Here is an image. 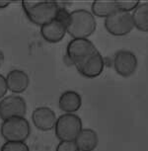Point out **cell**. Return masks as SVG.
<instances>
[{
    "mask_svg": "<svg viewBox=\"0 0 148 151\" xmlns=\"http://www.w3.org/2000/svg\"><path fill=\"white\" fill-rule=\"evenodd\" d=\"M134 27L141 32H148V2L139 3L131 13Z\"/></svg>",
    "mask_w": 148,
    "mask_h": 151,
    "instance_id": "15",
    "label": "cell"
},
{
    "mask_svg": "<svg viewBox=\"0 0 148 151\" xmlns=\"http://www.w3.org/2000/svg\"><path fill=\"white\" fill-rule=\"evenodd\" d=\"M66 33L73 39H88L96 31L97 22L90 11L77 9L69 13Z\"/></svg>",
    "mask_w": 148,
    "mask_h": 151,
    "instance_id": "1",
    "label": "cell"
},
{
    "mask_svg": "<svg viewBox=\"0 0 148 151\" xmlns=\"http://www.w3.org/2000/svg\"><path fill=\"white\" fill-rule=\"evenodd\" d=\"M0 151H30V148L25 142L6 141L0 148Z\"/></svg>",
    "mask_w": 148,
    "mask_h": 151,
    "instance_id": "17",
    "label": "cell"
},
{
    "mask_svg": "<svg viewBox=\"0 0 148 151\" xmlns=\"http://www.w3.org/2000/svg\"><path fill=\"white\" fill-rule=\"evenodd\" d=\"M11 3H12L11 1H6V0H0V9H4V8H7Z\"/></svg>",
    "mask_w": 148,
    "mask_h": 151,
    "instance_id": "21",
    "label": "cell"
},
{
    "mask_svg": "<svg viewBox=\"0 0 148 151\" xmlns=\"http://www.w3.org/2000/svg\"><path fill=\"white\" fill-rule=\"evenodd\" d=\"M59 109L65 114H74L82 106V98L76 91H64L58 100Z\"/></svg>",
    "mask_w": 148,
    "mask_h": 151,
    "instance_id": "13",
    "label": "cell"
},
{
    "mask_svg": "<svg viewBox=\"0 0 148 151\" xmlns=\"http://www.w3.org/2000/svg\"><path fill=\"white\" fill-rule=\"evenodd\" d=\"M59 7L55 1H22V8L28 19L40 27L55 20Z\"/></svg>",
    "mask_w": 148,
    "mask_h": 151,
    "instance_id": "2",
    "label": "cell"
},
{
    "mask_svg": "<svg viewBox=\"0 0 148 151\" xmlns=\"http://www.w3.org/2000/svg\"><path fill=\"white\" fill-rule=\"evenodd\" d=\"M83 129L81 119L75 114H63L57 116L55 132L60 141H74Z\"/></svg>",
    "mask_w": 148,
    "mask_h": 151,
    "instance_id": "4",
    "label": "cell"
},
{
    "mask_svg": "<svg viewBox=\"0 0 148 151\" xmlns=\"http://www.w3.org/2000/svg\"><path fill=\"white\" fill-rule=\"evenodd\" d=\"M78 72L86 78H96L105 69V59L99 52L91 55L80 64L76 65Z\"/></svg>",
    "mask_w": 148,
    "mask_h": 151,
    "instance_id": "9",
    "label": "cell"
},
{
    "mask_svg": "<svg viewBox=\"0 0 148 151\" xmlns=\"http://www.w3.org/2000/svg\"><path fill=\"white\" fill-rule=\"evenodd\" d=\"M7 91H8V88H7V83H6V77H5L3 74L0 73V100L4 98Z\"/></svg>",
    "mask_w": 148,
    "mask_h": 151,
    "instance_id": "20",
    "label": "cell"
},
{
    "mask_svg": "<svg viewBox=\"0 0 148 151\" xmlns=\"http://www.w3.org/2000/svg\"><path fill=\"white\" fill-rule=\"evenodd\" d=\"M0 133L6 141L25 142L31 134L30 122L25 116L5 119L0 127Z\"/></svg>",
    "mask_w": 148,
    "mask_h": 151,
    "instance_id": "3",
    "label": "cell"
},
{
    "mask_svg": "<svg viewBox=\"0 0 148 151\" xmlns=\"http://www.w3.org/2000/svg\"><path fill=\"white\" fill-rule=\"evenodd\" d=\"M55 151H80L75 141H59Z\"/></svg>",
    "mask_w": 148,
    "mask_h": 151,
    "instance_id": "19",
    "label": "cell"
},
{
    "mask_svg": "<svg viewBox=\"0 0 148 151\" xmlns=\"http://www.w3.org/2000/svg\"><path fill=\"white\" fill-rule=\"evenodd\" d=\"M137 58L130 50H121L114 56V68L116 72L122 77H129L137 68Z\"/></svg>",
    "mask_w": 148,
    "mask_h": 151,
    "instance_id": "8",
    "label": "cell"
},
{
    "mask_svg": "<svg viewBox=\"0 0 148 151\" xmlns=\"http://www.w3.org/2000/svg\"><path fill=\"white\" fill-rule=\"evenodd\" d=\"M5 77L8 90L15 95L26 91L30 84V78L28 74L21 69L10 70Z\"/></svg>",
    "mask_w": 148,
    "mask_h": 151,
    "instance_id": "11",
    "label": "cell"
},
{
    "mask_svg": "<svg viewBox=\"0 0 148 151\" xmlns=\"http://www.w3.org/2000/svg\"><path fill=\"white\" fill-rule=\"evenodd\" d=\"M105 28L113 36L122 37L127 35L134 28L131 13L116 10L105 19Z\"/></svg>",
    "mask_w": 148,
    "mask_h": 151,
    "instance_id": "5",
    "label": "cell"
},
{
    "mask_svg": "<svg viewBox=\"0 0 148 151\" xmlns=\"http://www.w3.org/2000/svg\"><path fill=\"white\" fill-rule=\"evenodd\" d=\"M92 14L100 18H108L118 9L116 1H94L92 2Z\"/></svg>",
    "mask_w": 148,
    "mask_h": 151,
    "instance_id": "16",
    "label": "cell"
},
{
    "mask_svg": "<svg viewBox=\"0 0 148 151\" xmlns=\"http://www.w3.org/2000/svg\"><path fill=\"white\" fill-rule=\"evenodd\" d=\"M139 3H140L139 1H116L118 9L127 13H130L134 10L139 5Z\"/></svg>",
    "mask_w": 148,
    "mask_h": 151,
    "instance_id": "18",
    "label": "cell"
},
{
    "mask_svg": "<svg viewBox=\"0 0 148 151\" xmlns=\"http://www.w3.org/2000/svg\"><path fill=\"white\" fill-rule=\"evenodd\" d=\"M96 52L98 50L89 39H72L66 47L67 58L75 66Z\"/></svg>",
    "mask_w": 148,
    "mask_h": 151,
    "instance_id": "6",
    "label": "cell"
},
{
    "mask_svg": "<svg viewBox=\"0 0 148 151\" xmlns=\"http://www.w3.org/2000/svg\"><path fill=\"white\" fill-rule=\"evenodd\" d=\"M27 113V104L23 97L19 95H9L0 100V119L2 121L25 116Z\"/></svg>",
    "mask_w": 148,
    "mask_h": 151,
    "instance_id": "7",
    "label": "cell"
},
{
    "mask_svg": "<svg viewBox=\"0 0 148 151\" xmlns=\"http://www.w3.org/2000/svg\"><path fill=\"white\" fill-rule=\"evenodd\" d=\"M74 141L80 151H94L98 146L99 137L94 129H82Z\"/></svg>",
    "mask_w": 148,
    "mask_h": 151,
    "instance_id": "14",
    "label": "cell"
},
{
    "mask_svg": "<svg viewBox=\"0 0 148 151\" xmlns=\"http://www.w3.org/2000/svg\"><path fill=\"white\" fill-rule=\"evenodd\" d=\"M40 32L45 41L55 44L64 38L66 34V27L62 22L55 19L48 24L42 26Z\"/></svg>",
    "mask_w": 148,
    "mask_h": 151,
    "instance_id": "12",
    "label": "cell"
},
{
    "mask_svg": "<svg viewBox=\"0 0 148 151\" xmlns=\"http://www.w3.org/2000/svg\"><path fill=\"white\" fill-rule=\"evenodd\" d=\"M3 61H4V53L2 50H0V66L3 63Z\"/></svg>",
    "mask_w": 148,
    "mask_h": 151,
    "instance_id": "22",
    "label": "cell"
},
{
    "mask_svg": "<svg viewBox=\"0 0 148 151\" xmlns=\"http://www.w3.org/2000/svg\"><path fill=\"white\" fill-rule=\"evenodd\" d=\"M56 119L57 116L55 111L48 107H39L33 111V124L37 129L42 132H48L55 129Z\"/></svg>",
    "mask_w": 148,
    "mask_h": 151,
    "instance_id": "10",
    "label": "cell"
}]
</instances>
